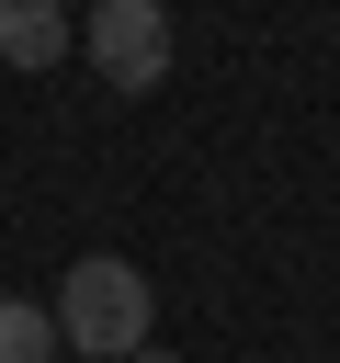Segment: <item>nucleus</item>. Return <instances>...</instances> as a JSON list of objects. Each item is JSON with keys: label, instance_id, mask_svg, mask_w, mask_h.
I'll list each match as a JSON object with an SVG mask.
<instances>
[{"label": "nucleus", "instance_id": "20e7f679", "mask_svg": "<svg viewBox=\"0 0 340 363\" xmlns=\"http://www.w3.org/2000/svg\"><path fill=\"white\" fill-rule=\"evenodd\" d=\"M0 363H57V318L34 295H0Z\"/></svg>", "mask_w": 340, "mask_h": 363}, {"label": "nucleus", "instance_id": "7ed1b4c3", "mask_svg": "<svg viewBox=\"0 0 340 363\" xmlns=\"http://www.w3.org/2000/svg\"><path fill=\"white\" fill-rule=\"evenodd\" d=\"M79 34H68V11L57 0H0V68H57Z\"/></svg>", "mask_w": 340, "mask_h": 363}, {"label": "nucleus", "instance_id": "f03ea898", "mask_svg": "<svg viewBox=\"0 0 340 363\" xmlns=\"http://www.w3.org/2000/svg\"><path fill=\"white\" fill-rule=\"evenodd\" d=\"M79 57L102 68V91H113V102L159 91V79H170V0H91Z\"/></svg>", "mask_w": 340, "mask_h": 363}, {"label": "nucleus", "instance_id": "39448f33", "mask_svg": "<svg viewBox=\"0 0 340 363\" xmlns=\"http://www.w3.org/2000/svg\"><path fill=\"white\" fill-rule=\"evenodd\" d=\"M136 363H181V352H136Z\"/></svg>", "mask_w": 340, "mask_h": 363}, {"label": "nucleus", "instance_id": "f257e3e1", "mask_svg": "<svg viewBox=\"0 0 340 363\" xmlns=\"http://www.w3.org/2000/svg\"><path fill=\"white\" fill-rule=\"evenodd\" d=\"M45 318H57V340H68L79 363H136V352H147V318H159V295H147V272H136V261H113V250H79Z\"/></svg>", "mask_w": 340, "mask_h": 363}]
</instances>
